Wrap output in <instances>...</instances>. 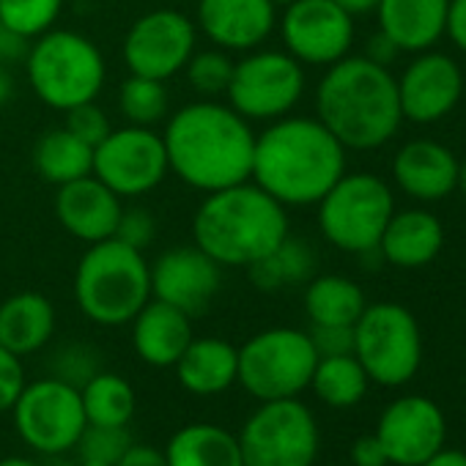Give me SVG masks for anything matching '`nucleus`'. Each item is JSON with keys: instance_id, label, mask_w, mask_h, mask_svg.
Wrapping results in <instances>:
<instances>
[{"instance_id": "nucleus-1", "label": "nucleus", "mask_w": 466, "mask_h": 466, "mask_svg": "<svg viewBox=\"0 0 466 466\" xmlns=\"http://www.w3.org/2000/svg\"><path fill=\"white\" fill-rule=\"evenodd\" d=\"M162 140L170 170L203 195L250 178L256 132L228 102L184 105L167 116Z\"/></svg>"}, {"instance_id": "nucleus-2", "label": "nucleus", "mask_w": 466, "mask_h": 466, "mask_svg": "<svg viewBox=\"0 0 466 466\" xmlns=\"http://www.w3.org/2000/svg\"><path fill=\"white\" fill-rule=\"evenodd\" d=\"M346 173L343 143L313 116H283L256 135L250 178L286 208L316 206Z\"/></svg>"}, {"instance_id": "nucleus-3", "label": "nucleus", "mask_w": 466, "mask_h": 466, "mask_svg": "<svg viewBox=\"0 0 466 466\" xmlns=\"http://www.w3.org/2000/svg\"><path fill=\"white\" fill-rule=\"evenodd\" d=\"M316 118L346 151L381 148L403 124L395 75L365 56L340 58L316 88Z\"/></svg>"}, {"instance_id": "nucleus-4", "label": "nucleus", "mask_w": 466, "mask_h": 466, "mask_svg": "<svg viewBox=\"0 0 466 466\" xmlns=\"http://www.w3.org/2000/svg\"><path fill=\"white\" fill-rule=\"evenodd\" d=\"M291 233L289 208L253 178L208 192L192 217V245L225 267H250Z\"/></svg>"}, {"instance_id": "nucleus-5", "label": "nucleus", "mask_w": 466, "mask_h": 466, "mask_svg": "<svg viewBox=\"0 0 466 466\" xmlns=\"http://www.w3.org/2000/svg\"><path fill=\"white\" fill-rule=\"evenodd\" d=\"M151 299L146 253L113 239L88 245L75 269V302L99 327L129 324Z\"/></svg>"}, {"instance_id": "nucleus-6", "label": "nucleus", "mask_w": 466, "mask_h": 466, "mask_svg": "<svg viewBox=\"0 0 466 466\" xmlns=\"http://www.w3.org/2000/svg\"><path fill=\"white\" fill-rule=\"evenodd\" d=\"M23 64L36 99L61 113L94 102L107 80V61L96 42L66 28L34 39Z\"/></svg>"}, {"instance_id": "nucleus-7", "label": "nucleus", "mask_w": 466, "mask_h": 466, "mask_svg": "<svg viewBox=\"0 0 466 466\" xmlns=\"http://www.w3.org/2000/svg\"><path fill=\"white\" fill-rule=\"evenodd\" d=\"M321 237L351 256L379 248L381 233L395 214V198L376 173H343L316 203Z\"/></svg>"}, {"instance_id": "nucleus-8", "label": "nucleus", "mask_w": 466, "mask_h": 466, "mask_svg": "<svg viewBox=\"0 0 466 466\" xmlns=\"http://www.w3.org/2000/svg\"><path fill=\"white\" fill-rule=\"evenodd\" d=\"M354 357L373 384H409L422 365V332L414 313L398 302L368 305L354 324Z\"/></svg>"}, {"instance_id": "nucleus-9", "label": "nucleus", "mask_w": 466, "mask_h": 466, "mask_svg": "<svg viewBox=\"0 0 466 466\" xmlns=\"http://www.w3.org/2000/svg\"><path fill=\"white\" fill-rule=\"evenodd\" d=\"M319 354L308 332L272 327L239 349V384L258 400L299 398L310 387Z\"/></svg>"}, {"instance_id": "nucleus-10", "label": "nucleus", "mask_w": 466, "mask_h": 466, "mask_svg": "<svg viewBox=\"0 0 466 466\" xmlns=\"http://www.w3.org/2000/svg\"><path fill=\"white\" fill-rule=\"evenodd\" d=\"M237 436L245 466H313L321 444L319 422L299 398L261 400Z\"/></svg>"}, {"instance_id": "nucleus-11", "label": "nucleus", "mask_w": 466, "mask_h": 466, "mask_svg": "<svg viewBox=\"0 0 466 466\" xmlns=\"http://www.w3.org/2000/svg\"><path fill=\"white\" fill-rule=\"evenodd\" d=\"M305 66L286 50L256 47L242 61H233L228 105L248 121H278L305 96Z\"/></svg>"}, {"instance_id": "nucleus-12", "label": "nucleus", "mask_w": 466, "mask_h": 466, "mask_svg": "<svg viewBox=\"0 0 466 466\" xmlns=\"http://www.w3.org/2000/svg\"><path fill=\"white\" fill-rule=\"evenodd\" d=\"M12 417L17 436L45 455H64L75 450L83 428L88 425L80 390L53 376L25 384L12 406Z\"/></svg>"}, {"instance_id": "nucleus-13", "label": "nucleus", "mask_w": 466, "mask_h": 466, "mask_svg": "<svg viewBox=\"0 0 466 466\" xmlns=\"http://www.w3.org/2000/svg\"><path fill=\"white\" fill-rule=\"evenodd\" d=\"M91 173L107 184L118 198H140L157 189L170 173L165 140L148 127H121L113 129L94 148Z\"/></svg>"}, {"instance_id": "nucleus-14", "label": "nucleus", "mask_w": 466, "mask_h": 466, "mask_svg": "<svg viewBox=\"0 0 466 466\" xmlns=\"http://www.w3.org/2000/svg\"><path fill=\"white\" fill-rule=\"evenodd\" d=\"M198 47V25L176 9H154L137 17L121 45L129 75L170 80L184 72Z\"/></svg>"}, {"instance_id": "nucleus-15", "label": "nucleus", "mask_w": 466, "mask_h": 466, "mask_svg": "<svg viewBox=\"0 0 466 466\" xmlns=\"http://www.w3.org/2000/svg\"><path fill=\"white\" fill-rule=\"evenodd\" d=\"M280 39L289 56L302 66H332L351 56L354 17L335 0H294L278 20Z\"/></svg>"}, {"instance_id": "nucleus-16", "label": "nucleus", "mask_w": 466, "mask_h": 466, "mask_svg": "<svg viewBox=\"0 0 466 466\" xmlns=\"http://www.w3.org/2000/svg\"><path fill=\"white\" fill-rule=\"evenodd\" d=\"M392 466H422L447 441V420L436 400L425 395L395 398L373 431Z\"/></svg>"}, {"instance_id": "nucleus-17", "label": "nucleus", "mask_w": 466, "mask_h": 466, "mask_svg": "<svg viewBox=\"0 0 466 466\" xmlns=\"http://www.w3.org/2000/svg\"><path fill=\"white\" fill-rule=\"evenodd\" d=\"M219 289L222 267L198 245L170 248L151 264V297L178 308L189 319L206 313Z\"/></svg>"}, {"instance_id": "nucleus-18", "label": "nucleus", "mask_w": 466, "mask_h": 466, "mask_svg": "<svg viewBox=\"0 0 466 466\" xmlns=\"http://www.w3.org/2000/svg\"><path fill=\"white\" fill-rule=\"evenodd\" d=\"M398 80V99L403 121L411 124H436L447 118L463 96L461 66L436 50H422L403 69Z\"/></svg>"}, {"instance_id": "nucleus-19", "label": "nucleus", "mask_w": 466, "mask_h": 466, "mask_svg": "<svg viewBox=\"0 0 466 466\" xmlns=\"http://www.w3.org/2000/svg\"><path fill=\"white\" fill-rule=\"evenodd\" d=\"M198 31L225 53H250L278 28L272 0H198Z\"/></svg>"}, {"instance_id": "nucleus-20", "label": "nucleus", "mask_w": 466, "mask_h": 466, "mask_svg": "<svg viewBox=\"0 0 466 466\" xmlns=\"http://www.w3.org/2000/svg\"><path fill=\"white\" fill-rule=\"evenodd\" d=\"M121 208V198L94 173L61 184L56 192V217L61 228L86 245H96L116 237Z\"/></svg>"}, {"instance_id": "nucleus-21", "label": "nucleus", "mask_w": 466, "mask_h": 466, "mask_svg": "<svg viewBox=\"0 0 466 466\" xmlns=\"http://www.w3.org/2000/svg\"><path fill=\"white\" fill-rule=\"evenodd\" d=\"M458 157L436 140L417 137L398 148L392 159V178L403 195L420 203H439L455 192Z\"/></svg>"}, {"instance_id": "nucleus-22", "label": "nucleus", "mask_w": 466, "mask_h": 466, "mask_svg": "<svg viewBox=\"0 0 466 466\" xmlns=\"http://www.w3.org/2000/svg\"><path fill=\"white\" fill-rule=\"evenodd\" d=\"M444 248V225L428 208L395 211L379 239L384 264L395 269H422L439 258Z\"/></svg>"}, {"instance_id": "nucleus-23", "label": "nucleus", "mask_w": 466, "mask_h": 466, "mask_svg": "<svg viewBox=\"0 0 466 466\" xmlns=\"http://www.w3.org/2000/svg\"><path fill=\"white\" fill-rule=\"evenodd\" d=\"M132 324V349L151 368H173L184 349L189 346L192 319L178 308L148 299L143 310L129 321Z\"/></svg>"}, {"instance_id": "nucleus-24", "label": "nucleus", "mask_w": 466, "mask_h": 466, "mask_svg": "<svg viewBox=\"0 0 466 466\" xmlns=\"http://www.w3.org/2000/svg\"><path fill=\"white\" fill-rule=\"evenodd\" d=\"M450 0H379V31L395 42L400 53L431 50L447 25Z\"/></svg>"}, {"instance_id": "nucleus-25", "label": "nucleus", "mask_w": 466, "mask_h": 466, "mask_svg": "<svg viewBox=\"0 0 466 466\" xmlns=\"http://www.w3.org/2000/svg\"><path fill=\"white\" fill-rule=\"evenodd\" d=\"M173 368L187 392L219 395L239 379V349L222 338H192Z\"/></svg>"}, {"instance_id": "nucleus-26", "label": "nucleus", "mask_w": 466, "mask_h": 466, "mask_svg": "<svg viewBox=\"0 0 466 466\" xmlns=\"http://www.w3.org/2000/svg\"><path fill=\"white\" fill-rule=\"evenodd\" d=\"M56 332V308L39 291H20L0 305V346L17 357L42 351Z\"/></svg>"}, {"instance_id": "nucleus-27", "label": "nucleus", "mask_w": 466, "mask_h": 466, "mask_svg": "<svg viewBox=\"0 0 466 466\" xmlns=\"http://www.w3.org/2000/svg\"><path fill=\"white\" fill-rule=\"evenodd\" d=\"M167 466H245L239 436L214 422L178 428L165 447Z\"/></svg>"}, {"instance_id": "nucleus-28", "label": "nucleus", "mask_w": 466, "mask_h": 466, "mask_svg": "<svg viewBox=\"0 0 466 466\" xmlns=\"http://www.w3.org/2000/svg\"><path fill=\"white\" fill-rule=\"evenodd\" d=\"M368 308L365 291L357 280L343 275H319L305 286V313L310 324L354 327Z\"/></svg>"}, {"instance_id": "nucleus-29", "label": "nucleus", "mask_w": 466, "mask_h": 466, "mask_svg": "<svg viewBox=\"0 0 466 466\" xmlns=\"http://www.w3.org/2000/svg\"><path fill=\"white\" fill-rule=\"evenodd\" d=\"M34 167L39 178H45L53 187L77 181L83 176H91L94 167V148L75 137L66 127L45 132L34 146Z\"/></svg>"}, {"instance_id": "nucleus-30", "label": "nucleus", "mask_w": 466, "mask_h": 466, "mask_svg": "<svg viewBox=\"0 0 466 466\" xmlns=\"http://www.w3.org/2000/svg\"><path fill=\"white\" fill-rule=\"evenodd\" d=\"M316 272V253L305 239L289 237L264 258L248 267V275L258 291H283L291 286H302Z\"/></svg>"}, {"instance_id": "nucleus-31", "label": "nucleus", "mask_w": 466, "mask_h": 466, "mask_svg": "<svg viewBox=\"0 0 466 466\" xmlns=\"http://www.w3.org/2000/svg\"><path fill=\"white\" fill-rule=\"evenodd\" d=\"M370 379L354 354L319 357L310 390L329 409H351L368 395Z\"/></svg>"}, {"instance_id": "nucleus-32", "label": "nucleus", "mask_w": 466, "mask_h": 466, "mask_svg": "<svg viewBox=\"0 0 466 466\" xmlns=\"http://www.w3.org/2000/svg\"><path fill=\"white\" fill-rule=\"evenodd\" d=\"M80 400L88 425H129L137 409L135 387L124 376L105 370L80 387Z\"/></svg>"}, {"instance_id": "nucleus-33", "label": "nucleus", "mask_w": 466, "mask_h": 466, "mask_svg": "<svg viewBox=\"0 0 466 466\" xmlns=\"http://www.w3.org/2000/svg\"><path fill=\"white\" fill-rule=\"evenodd\" d=\"M118 110L132 127H148L167 121L170 116V94L165 80L129 75L118 88Z\"/></svg>"}, {"instance_id": "nucleus-34", "label": "nucleus", "mask_w": 466, "mask_h": 466, "mask_svg": "<svg viewBox=\"0 0 466 466\" xmlns=\"http://www.w3.org/2000/svg\"><path fill=\"white\" fill-rule=\"evenodd\" d=\"M64 12V0H0V23L25 39L53 31Z\"/></svg>"}, {"instance_id": "nucleus-35", "label": "nucleus", "mask_w": 466, "mask_h": 466, "mask_svg": "<svg viewBox=\"0 0 466 466\" xmlns=\"http://www.w3.org/2000/svg\"><path fill=\"white\" fill-rule=\"evenodd\" d=\"M189 88L200 99H217L228 91L230 75H233V61L225 50L211 47V50H195L192 58L184 66Z\"/></svg>"}, {"instance_id": "nucleus-36", "label": "nucleus", "mask_w": 466, "mask_h": 466, "mask_svg": "<svg viewBox=\"0 0 466 466\" xmlns=\"http://www.w3.org/2000/svg\"><path fill=\"white\" fill-rule=\"evenodd\" d=\"M132 444L135 439L127 425H86L75 450L80 461H102L116 466Z\"/></svg>"}, {"instance_id": "nucleus-37", "label": "nucleus", "mask_w": 466, "mask_h": 466, "mask_svg": "<svg viewBox=\"0 0 466 466\" xmlns=\"http://www.w3.org/2000/svg\"><path fill=\"white\" fill-rule=\"evenodd\" d=\"M96 373H99V354L86 343H66L53 357V379H61L77 390Z\"/></svg>"}, {"instance_id": "nucleus-38", "label": "nucleus", "mask_w": 466, "mask_h": 466, "mask_svg": "<svg viewBox=\"0 0 466 466\" xmlns=\"http://www.w3.org/2000/svg\"><path fill=\"white\" fill-rule=\"evenodd\" d=\"M75 137H80L83 143H88L91 148H96L110 132H113V124H110V116L105 113V107L94 102H83L72 110H66V124H64Z\"/></svg>"}, {"instance_id": "nucleus-39", "label": "nucleus", "mask_w": 466, "mask_h": 466, "mask_svg": "<svg viewBox=\"0 0 466 466\" xmlns=\"http://www.w3.org/2000/svg\"><path fill=\"white\" fill-rule=\"evenodd\" d=\"M116 239L146 253L154 239H157V217L143 208V206H129V208H121V217H118V228H116Z\"/></svg>"}, {"instance_id": "nucleus-40", "label": "nucleus", "mask_w": 466, "mask_h": 466, "mask_svg": "<svg viewBox=\"0 0 466 466\" xmlns=\"http://www.w3.org/2000/svg\"><path fill=\"white\" fill-rule=\"evenodd\" d=\"M25 384L28 381H25L23 357H17L9 349L0 346V414L12 411V406L20 398V392H23Z\"/></svg>"}, {"instance_id": "nucleus-41", "label": "nucleus", "mask_w": 466, "mask_h": 466, "mask_svg": "<svg viewBox=\"0 0 466 466\" xmlns=\"http://www.w3.org/2000/svg\"><path fill=\"white\" fill-rule=\"evenodd\" d=\"M310 340L319 357H340L354 354V327L338 324H310Z\"/></svg>"}, {"instance_id": "nucleus-42", "label": "nucleus", "mask_w": 466, "mask_h": 466, "mask_svg": "<svg viewBox=\"0 0 466 466\" xmlns=\"http://www.w3.org/2000/svg\"><path fill=\"white\" fill-rule=\"evenodd\" d=\"M349 455H351L354 466H390V458H387V452H384V447H381L376 433L357 436L351 450H349Z\"/></svg>"}, {"instance_id": "nucleus-43", "label": "nucleus", "mask_w": 466, "mask_h": 466, "mask_svg": "<svg viewBox=\"0 0 466 466\" xmlns=\"http://www.w3.org/2000/svg\"><path fill=\"white\" fill-rule=\"evenodd\" d=\"M28 50H31V39H25L23 34H17L9 25L0 23V64L4 66L23 64Z\"/></svg>"}, {"instance_id": "nucleus-44", "label": "nucleus", "mask_w": 466, "mask_h": 466, "mask_svg": "<svg viewBox=\"0 0 466 466\" xmlns=\"http://www.w3.org/2000/svg\"><path fill=\"white\" fill-rule=\"evenodd\" d=\"M444 34L461 53H466V0H450Z\"/></svg>"}, {"instance_id": "nucleus-45", "label": "nucleus", "mask_w": 466, "mask_h": 466, "mask_svg": "<svg viewBox=\"0 0 466 466\" xmlns=\"http://www.w3.org/2000/svg\"><path fill=\"white\" fill-rule=\"evenodd\" d=\"M116 466H167V458H165V450L135 441Z\"/></svg>"}, {"instance_id": "nucleus-46", "label": "nucleus", "mask_w": 466, "mask_h": 466, "mask_svg": "<svg viewBox=\"0 0 466 466\" xmlns=\"http://www.w3.org/2000/svg\"><path fill=\"white\" fill-rule=\"evenodd\" d=\"M398 56H400V50H398L395 42H392L390 36H384L381 31L373 34V36L368 39V47H365V58H368V61H373V64L390 69V64H395Z\"/></svg>"}, {"instance_id": "nucleus-47", "label": "nucleus", "mask_w": 466, "mask_h": 466, "mask_svg": "<svg viewBox=\"0 0 466 466\" xmlns=\"http://www.w3.org/2000/svg\"><path fill=\"white\" fill-rule=\"evenodd\" d=\"M422 466H466V452L463 450H452V447H441Z\"/></svg>"}, {"instance_id": "nucleus-48", "label": "nucleus", "mask_w": 466, "mask_h": 466, "mask_svg": "<svg viewBox=\"0 0 466 466\" xmlns=\"http://www.w3.org/2000/svg\"><path fill=\"white\" fill-rule=\"evenodd\" d=\"M17 96V83H15V75L9 66L0 64V107L12 105V99Z\"/></svg>"}, {"instance_id": "nucleus-49", "label": "nucleus", "mask_w": 466, "mask_h": 466, "mask_svg": "<svg viewBox=\"0 0 466 466\" xmlns=\"http://www.w3.org/2000/svg\"><path fill=\"white\" fill-rule=\"evenodd\" d=\"M335 4H338L340 9H346L351 17H360V15H370V12H376L379 0H335Z\"/></svg>"}, {"instance_id": "nucleus-50", "label": "nucleus", "mask_w": 466, "mask_h": 466, "mask_svg": "<svg viewBox=\"0 0 466 466\" xmlns=\"http://www.w3.org/2000/svg\"><path fill=\"white\" fill-rule=\"evenodd\" d=\"M0 466H45L34 458H23V455H12V458H4L0 461Z\"/></svg>"}, {"instance_id": "nucleus-51", "label": "nucleus", "mask_w": 466, "mask_h": 466, "mask_svg": "<svg viewBox=\"0 0 466 466\" xmlns=\"http://www.w3.org/2000/svg\"><path fill=\"white\" fill-rule=\"evenodd\" d=\"M455 192H461V198L466 200V162L458 165V181H455Z\"/></svg>"}, {"instance_id": "nucleus-52", "label": "nucleus", "mask_w": 466, "mask_h": 466, "mask_svg": "<svg viewBox=\"0 0 466 466\" xmlns=\"http://www.w3.org/2000/svg\"><path fill=\"white\" fill-rule=\"evenodd\" d=\"M77 466H113V463H102V461H80Z\"/></svg>"}, {"instance_id": "nucleus-53", "label": "nucleus", "mask_w": 466, "mask_h": 466, "mask_svg": "<svg viewBox=\"0 0 466 466\" xmlns=\"http://www.w3.org/2000/svg\"><path fill=\"white\" fill-rule=\"evenodd\" d=\"M272 4H275V6H283V9H286L289 4H294V0H272Z\"/></svg>"}, {"instance_id": "nucleus-54", "label": "nucleus", "mask_w": 466, "mask_h": 466, "mask_svg": "<svg viewBox=\"0 0 466 466\" xmlns=\"http://www.w3.org/2000/svg\"><path fill=\"white\" fill-rule=\"evenodd\" d=\"M45 466H72V463H61V461H53V463H45Z\"/></svg>"}]
</instances>
